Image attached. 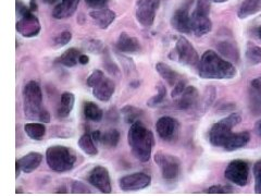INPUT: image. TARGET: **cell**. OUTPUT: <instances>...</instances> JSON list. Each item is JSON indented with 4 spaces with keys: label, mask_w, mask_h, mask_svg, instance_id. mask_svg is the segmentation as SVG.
Instances as JSON below:
<instances>
[{
    "label": "cell",
    "mask_w": 261,
    "mask_h": 196,
    "mask_svg": "<svg viewBox=\"0 0 261 196\" xmlns=\"http://www.w3.org/2000/svg\"><path fill=\"white\" fill-rule=\"evenodd\" d=\"M199 77L210 80H230L238 71L230 61L221 58L216 52L207 51L201 56L198 64Z\"/></svg>",
    "instance_id": "6da1fadb"
},
{
    "label": "cell",
    "mask_w": 261,
    "mask_h": 196,
    "mask_svg": "<svg viewBox=\"0 0 261 196\" xmlns=\"http://www.w3.org/2000/svg\"><path fill=\"white\" fill-rule=\"evenodd\" d=\"M127 142L135 158L142 162H147L150 159L154 144L153 134L141 121H136L130 125L127 133Z\"/></svg>",
    "instance_id": "7a4b0ae2"
},
{
    "label": "cell",
    "mask_w": 261,
    "mask_h": 196,
    "mask_svg": "<svg viewBox=\"0 0 261 196\" xmlns=\"http://www.w3.org/2000/svg\"><path fill=\"white\" fill-rule=\"evenodd\" d=\"M46 161L49 168L56 173H65L75 166L76 155L67 146L55 145L47 149Z\"/></svg>",
    "instance_id": "3957f363"
},
{
    "label": "cell",
    "mask_w": 261,
    "mask_h": 196,
    "mask_svg": "<svg viewBox=\"0 0 261 196\" xmlns=\"http://www.w3.org/2000/svg\"><path fill=\"white\" fill-rule=\"evenodd\" d=\"M23 109L25 117L31 120H38L43 108V93L40 85L35 81H30L23 87Z\"/></svg>",
    "instance_id": "277c9868"
},
{
    "label": "cell",
    "mask_w": 261,
    "mask_h": 196,
    "mask_svg": "<svg viewBox=\"0 0 261 196\" xmlns=\"http://www.w3.org/2000/svg\"><path fill=\"white\" fill-rule=\"evenodd\" d=\"M242 118L239 113H232L221 121L217 122L209 131L210 143L214 146L225 149L226 144L234 134L232 132V129L238 126Z\"/></svg>",
    "instance_id": "5b68a950"
},
{
    "label": "cell",
    "mask_w": 261,
    "mask_h": 196,
    "mask_svg": "<svg viewBox=\"0 0 261 196\" xmlns=\"http://www.w3.org/2000/svg\"><path fill=\"white\" fill-rule=\"evenodd\" d=\"M86 84L93 89V95L100 102H109L116 91L114 82L105 77L103 72L100 70H95L88 77Z\"/></svg>",
    "instance_id": "8992f818"
},
{
    "label": "cell",
    "mask_w": 261,
    "mask_h": 196,
    "mask_svg": "<svg viewBox=\"0 0 261 196\" xmlns=\"http://www.w3.org/2000/svg\"><path fill=\"white\" fill-rule=\"evenodd\" d=\"M210 0H198L195 10L191 14L192 32L196 36H203L212 30V22L209 18Z\"/></svg>",
    "instance_id": "52a82bcc"
},
{
    "label": "cell",
    "mask_w": 261,
    "mask_h": 196,
    "mask_svg": "<svg viewBox=\"0 0 261 196\" xmlns=\"http://www.w3.org/2000/svg\"><path fill=\"white\" fill-rule=\"evenodd\" d=\"M170 58L189 67H198L200 61L196 49L184 36L178 37L175 48L170 54Z\"/></svg>",
    "instance_id": "ba28073f"
},
{
    "label": "cell",
    "mask_w": 261,
    "mask_h": 196,
    "mask_svg": "<svg viewBox=\"0 0 261 196\" xmlns=\"http://www.w3.org/2000/svg\"><path fill=\"white\" fill-rule=\"evenodd\" d=\"M160 6V0H138L136 5V20L145 28H150Z\"/></svg>",
    "instance_id": "9c48e42d"
},
{
    "label": "cell",
    "mask_w": 261,
    "mask_h": 196,
    "mask_svg": "<svg viewBox=\"0 0 261 196\" xmlns=\"http://www.w3.org/2000/svg\"><path fill=\"white\" fill-rule=\"evenodd\" d=\"M224 176L230 182L239 186H245L248 182V176H249L248 163L241 159L231 161L225 169Z\"/></svg>",
    "instance_id": "30bf717a"
},
{
    "label": "cell",
    "mask_w": 261,
    "mask_h": 196,
    "mask_svg": "<svg viewBox=\"0 0 261 196\" xmlns=\"http://www.w3.org/2000/svg\"><path fill=\"white\" fill-rule=\"evenodd\" d=\"M154 162L161 170V175L166 180H174L179 174V160L162 152H157L154 155Z\"/></svg>",
    "instance_id": "8fae6325"
},
{
    "label": "cell",
    "mask_w": 261,
    "mask_h": 196,
    "mask_svg": "<svg viewBox=\"0 0 261 196\" xmlns=\"http://www.w3.org/2000/svg\"><path fill=\"white\" fill-rule=\"evenodd\" d=\"M16 31L18 33L24 37H35L37 36L40 30H42V27H40V22L37 19V16L34 15L29 9L25 13H23L20 15V19L16 22Z\"/></svg>",
    "instance_id": "7c38bea8"
},
{
    "label": "cell",
    "mask_w": 261,
    "mask_h": 196,
    "mask_svg": "<svg viewBox=\"0 0 261 196\" xmlns=\"http://www.w3.org/2000/svg\"><path fill=\"white\" fill-rule=\"evenodd\" d=\"M151 184V177L143 174L136 173L122 177L119 181V186L124 192L141 191L148 187Z\"/></svg>",
    "instance_id": "4fadbf2b"
},
{
    "label": "cell",
    "mask_w": 261,
    "mask_h": 196,
    "mask_svg": "<svg viewBox=\"0 0 261 196\" xmlns=\"http://www.w3.org/2000/svg\"><path fill=\"white\" fill-rule=\"evenodd\" d=\"M87 181L103 194H110L112 191L109 171L102 166L93 168L87 177Z\"/></svg>",
    "instance_id": "5bb4252c"
},
{
    "label": "cell",
    "mask_w": 261,
    "mask_h": 196,
    "mask_svg": "<svg viewBox=\"0 0 261 196\" xmlns=\"http://www.w3.org/2000/svg\"><path fill=\"white\" fill-rule=\"evenodd\" d=\"M156 130L163 141H174L178 135L179 125L177 120L172 117H161L156 124Z\"/></svg>",
    "instance_id": "9a60e30c"
},
{
    "label": "cell",
    "mask_w": 261,
    "mask_h": 196,
    "mask_svg": "<svg viewBox=\"0 0 261 196\" xmlns=\"http://www.w3.org/2000/svg\"><path fill=\"white\" fill-rule=\"evenodd\" d=\"M171 26L176 31L190 34L192 33V24H191V14H190V5H186L177 9L171 18Z\"/></svg>",
    "instance_id": "2e32d148"
},
{
    "label": "cell",
    "mask_w": 261,
    "mask_h": 196,
    "mask_svg": "<svg viewBox=\"0 0 261 196\" xmlns=\"http://www.w3.org/2000/svg\"><path fill=\"white\" fill-rule=\"evenodd\" d=\"M199 100V93L194 86H186L182 94L177 97V108L187 111L193 109L197 105Z\"/></svg>",
    "instance_id": "e0dca14e"
},
{
    "label": "cell",
    "mask_w": 261,
    "mask_h": 196,
    "mask_svg": "<svg viewBox=\"0 0 261 196\" xmlns=\"http://www.w3.org/2000/svg\"><path fill=\"white\" fill-rule=\"evenodd\" d=\"M91 18L96 23V26L101 29L106 30L108 29L112 22L116 20V12L108 9V8H101V9H95L89 13Z\"/></svg>",
    "instance_id": "ac0fdd59"
},
{
    "label": "cell",
    "mask_w": 261,
    "mask_h": 196,
    "mask_svg": "<svg viewBox=\"0 0 261 196\" xmlns=\"http://www.w3.org/2000/svg\"><path fill=\"white\" fill-rule=\"evenodd\" d=\"M117 48L121 53L125 54H135L138 51H141L140 40L137 38L128 35L126 32L121 33L118 42H117Z\"/></svg>",
    "instance_id": "d6986e66"
},
{
    "label": "cell",
    "mask_w": 261,
    "mask_h": 196,
    "mask_svg": "<svg viewBox=\"0 0 261 196\" xmlns=\"http://www.w3.org/2000/svg\"><path fill=\"white\" fill-rule=\"evenodd\" d=\"M16 161L19 162L22 173L31 174L40 166L43 161V155L37 152H31Z\"/></svg>",
    "instance_id": "ffe728a7"
},
{
    "label": "cell",
    "mask_w": 261,
    "mask_h": 196,
    "mask_svg": "<svg viewBox=\"0 0 261 196\" xmlns=\"http://www.w3.org/2000/svg\"><path fill=\"white\" fill-rule=\"evenodd\" d=\"M80 0H62V2L57 5L53 10V16L55 19H67L74 13L77 9Z\"/></svg>",
    "instance_id": "44dd1931"
},
{
    "label": "cell",
    "mask_w": 261,
    "mask_h": 196,
    "mask_svg": "<svg viewBox=\"0 0 261 196\" xmlns=\"http://www.w3.org/2000/svg\"><path fill=\"white\" fill-rule=\"evenodd\" d=\"M75 103V96L70 92H64L61 96L60 104L57 108V117L67 118L73 110Z\"/></svg>",
    "instance_id": "7402d4cb"
},
{
    "label": "cell",
    "mask_w": 261,
    "mask_h": 196,
    "mask_svg": "<svg viewBox=\"0 0 261 196\" xmlns=\"http://www.w3.org/2000/svg\"><path fill=\"white\" fill-rule=\"evenodd\" d=\"M156 70L159 75L167 81V83L171 86H174L177 82L182 80L181 76H179L176 71H174L172 68L169 67L168 64L163 62H158L156 64Z\"/></svg>",
    "instance_id": "603a6c76"
},
{
    "label": "cell",
    "mask_w": 261,
    "mask_h": 196,
    "mask_svg": "<svg viewBox=\"0 0 261 196\" xmlns=\"http://www.w3.org/2000/svg\"><path fill=\"white\" fill-rule=\"evenodd\" d=\"M261 11V0H245L241 5L238 15L240 19H246Z\"/></svg>",
    "instance_id": "cb8c5ba5"
},
{
    "label": "cell",
    "mask_w": 261,
    "mask_h": 196,
    "mask_svg": "<svg viewBox=\"0 0 261 196\" xmlns=\"http://www.w3.org/2000/svg\"><path fill=\"white\" fill-rule=\"evenodd\" d=\"M250 140V135L248 132H240V133H234L233 136L230 138V141L226 144L225 149L228 152H233L236 150H240L242 147L246 146L247 143Z\"/></svg>",
    "instance_id": "d4e9b609"
},
{
    "label": "cell",
    "mask_w": 261,
    "mask_h": 196,
    "mask_svg": "<svg viewBox=\"0 0 261 196\" xmlns=\"http://www.w3.org/2000/svg\"><path fill=\"white\" fill-rule=\"evenodd\" d=\"M81 55H82L81 51H79L77 48H70L59 57L57 62L64 65V67H67V68L75 67L77 63H80L79 60H80Z\"/></svg>",
    "instance_id": "484cf974"
},
{
    "label": "cell",
    "mask_w": 261,
    "mask_h": 196,
    "mask_svg": "<svg viewBox=\"0 0 261 196\" xmlns=\"http://www.w3.org/2000/svg\"><path fill=\"white\" fill-rule=\"evenodd\" d=\"M79 146L82 151L88 155V156H96L98 154L97 144L94 141L92 134L85 133L82 135L79 140Z\"/></svg>",
    "instance_id": "4316f807"
},
{
    "label": "cell",
    "mask_w": 261,
    "mask_h": 196,
    "mask_svg": "<svg viewBox=\"0 0 261 196\" xmlns=\"http://www.w3.org/2000/svg\"><path fill=\"white\" fill-rule=\"evenodd\" d=\"M24 131L30 138L35 141H40L46 134V128L43 122L42 124H37V122L27 124L24 126Z\"/></svg>",
    "instance_id": "83f0119b"
},
{
    "label": "cell",
    "mask_w": 261,
    "mask_h": 196,
    "mask_svg": "<svg viewBox=\"0 0 261 196\" xmlns=\"http://www.w3.org/2000/svg\"><path fill=\"white\" fill-rule=\"evenodd\" d=\"M83 112H84V116L86 119L94 121V122L101 121L102 117H103L102 110L98 107V105H96L93 102H86L84 104Z\"/></svg>",
    "instance_id": "f1b7e54d"
},
{
    "label": "cell",
    "mask_w": 261,
    "mask_h": 196,
    "mask_svg": "<svg viewBox=\"0 0 261 196\" xmlns=\"http://www.w3.org/2000/svg\"><path fill=\"white\" fill-rule=\"evenodd\" d=\"M218 49L219 52L225 57V58L231 59L233 61H239L240 59L239 49L235 47L234 44L230 42H222L218 45Z\"/></svg>",
    "instance_id": "f546056e"
},
{
    "label": "cell",
    "mask_w": 261,
    "mask_h": 196,
    "mask_svg": "<svg viewBox=\"0 0 261 196\" xmlns=\"http://www.w3.org/2000/svg\"><path fill=\"white\" fill-rule=\"evenodd\" d=\"M122 114H123V118L126 124L133 125L134 122L140 121V119L143 116V111L138 109L134 106H125V107L121 110Z\"/></svg>",
    "instance_id": "4dcf8cb0"
},
{
    "label": "cell",
    "mask_w": 261,
    "mask_h": 196,
    "mask_svg": "<svg viewBox=\"0 0 261 196\" xmlns=\"http://www.w3.org/2000/svg\"><path fill=\"white\" fill-rule=\"evenodd\" d=\"M245 56H246L248 63L251 65L261 63V47L252 43H248Z\"/></svg>",
    "instance_id": "1f68e13d"
},
{
    "label": "cell",
    "mask_w": 261,
    "mask_h": 196,
    "mask_svg": "<svg viewBox=\"0 0 261 196\" xmlns=\"http://www.w3.org/2000/svg\"><path fill=\"white\" fill-rule=\"evenodd\" d=\"M120 141V133L119 131L116 129H111L107 132L103 133L101 136V144L108 149H112V147H116Z\"/></svg>",
    "instance_id": "d6a6232c"
},
{
    "label": "cell",
    "mask_w": 261,
    "mask_h": 196,
    "mask_svg": "<svg viewBox=\"0 0 261 196\" xmlns=\"http://www.w3.org/2000/svg\"><path fill=\"white\" fill-rule=\"evenodd\" d=\"M249 109L255 116L261 114V92L252 87V91L249 94Z\"/></svg>",
    "instance_id": "836d02e7"
},
{
    "label": "cell",
    "mask_w": 261,
    "mask_h": 196,
    "mask_svg": "<svg viewBox=\"0 0 261 196\" xmlns=\"http://www.w3.org/2000/svg\"><path fill=\"white\" fill-rule=\"evenodd\" d=\"M157 95L151 97L150 100L147 102V105L149 106V107H157L158 105L162 104L166 100V96H167V88L163 86L162 84H158L157 85Z\"/></svg>",
    "instance_id": "e575fe53"
},
{
    "label": "cell",
    "mask_w": 261,
    "mask_h": 196,
    "mask_svg": "<svg viewBox=\"0 0 261 196\" xmlns=\"http://www.w3.org/2000/svg\"><path fill=\"white\" fill-rule=\"evenodd\" d=\"M71 39H72V33L69 31H64L55 37L53 42L54 47L61 48L65 45H68L71 42Z\"/></svg>",
    "instance_id": "d590c367"
},
{
    "label": "cell",
    "mask_w": 261,
    "mask_h": 196,
    "mask_svg": "<svg viewBox=\"0 0 261 196\" xmlns=\"http://www.w3.org/2000/svg\"><path fill=\"white\" fill-rule=\"evenodd\" d=\"M85 48L88 52L94 53V54H100L105 51V46L98 39H91V40H86L84 44Z\"/></svg>",
    "instance_id": "8d00e7d4"
},
{
    "label": "cell",
    "mask_w": 261,
    "mask_h": 196,
    "mask_svg": "<svg viewBox=\"0 0 261 196\" xmlns=\"http://www.w3.org/2000/svg\"><path fill=\"white\" fill-rule=\"evenodd\" d=\"M254 177H255V191L257 194H261V159L254 165Z\"/></svg>",
    "instance_id": "74e56055"
},
{
    "label": "cell",
    "mask_w": 261,
    "mask_h": 196,
    "mask_svg": "<svg viewBox=\"0 0 261 196\" xmlns=\"http://www.w3.org/2000/svg\"><path fill=\"white\" fill-rule=\"evenodd\" d=\"M206 193L209 194H228V193H233L231 187L224 186V185H214L209 187V189L206 190Z\"/></svg>",
    "instance_id": "f35d334b"
},
{
    "label": "cell",
    "mask_w": 261,
    "mask_h": 196,
    "mask_svg": "<svg viewBox=\"0 0 261 196\" xmlns=\"http://www.w3.org/2000/svg\"><path fill=\"white\" fill-rule=\"evenodd\" d=\"M72 193H74V194H87V193H91L89 192V189L88 187L84 184V183H82V182H80V181H74L72 183Z\"/></svg>",
    "instance_id": "ab89813d"
},
{
    "label": "cell",
    "mask_w": 261,
    "mask_h": 196,
    "mask_svg": "<svg viewBox=\"0 0 261 196\" xmlns=\"http://www.w3.org/2000/svg\"><path fill=\"white\" fill-rule=\"evenodd\" d=\"M108 2L109 0H85V4L92 9H101Z\"/></svg>",
    "instance_id": "60d3db41"
},
{
    "label": "cell",
    "mask_w": 261,
    "mask_h": 196,
    "mask_svg": "<svg viewBox=\"0 0 261 196\" xmlns=\"http://www.w3.org/2000/svg\"><path fill=\"white\" fill-rule=\"evenodd\" d=\"M185 87H186V81H184L183 79L179 81V82H177V83L174 85V88L172 89V97L173 98H177L179 95L182 94V92L184 91L185 89Z\"/></svg>",
    "instance_id": "b9f144b4"
},
{
    "label": "cell",
    "mask_w": 261,
    "mask_h": 196,
    "mask_svg": "<svg viewBox=\"0 0 261 196\" xmlns=\"http://www.w3.org/2000/svg\"><path fill=\"white\" fill-rule=\"evenodd\" d=\"M38 120L40 122H43V124H49V122H50V114H49V112L46 109H43L39 113Z\"/></svg>",
    "instance_id": "7bdbcfd3"
},
{
    "label": "cell",
    "mask_w": 261,
    "mask_h": 196,
    "mask_svg": "<svg viewBox=\"0 0 261 196\" xmlns=\"http://www.w3.org/2000/svg\"><path fill=\"white\" fill-rule=\"evenodd\" d=\"M251 87H254L255 89H257V91L261 92V77L255 79L251 82Z\"/></svg>",
    "instance_id": "ee69618b"
},
{
    "label": "cell",
    "mask_w": 261,
    "mask_h": 196,
    "mask_svg": "<svg viewBox=\"0 0 261 196\" xmlns=\"http://www.w3.org/2000/svg\"><path fill=\"white\" fill-rule=\"evenodd\" d=\"M92 136L94 138V141L97 143H100L101 142V136H102V133L100 132V131H94V132L92 133Z\"/></svg>",
    "instance_id": "f6af8a7d"
},
{
    "label": "cell",
    "mask_w": 261,
    "mask_h": 196,
    "mask_svg": "<svg viewBox=\"0 0 261 196\" xmlns=\"http://www.w3.org/2000/svg\"><path fill=\"white\" fill-rule=\"evenodd\" d=\"M30 9H31V11L32 12H35V11H37V3H36V0H30Z\"/></svg>",
    "instance_id": "bcb514c9"
},
{
    "label": "cell",
    "mask_w": 261,
    "mask_h": 196,
    "mask_svg": "<svg viewBox=\"0 0 261 196\" xmlns=\"http://www.w3.org/2000/svg\"><path fill=\"white\" fill-rule=\"evenodd\" d=\"M79 62H80L81 64H87V63L89 62L88 56H86V55H81V56H80V60H79Z\"/></svg>",
    "instance_id": "7dc6e473"
},
{
    "label": "cell",
    "mask_w": 261,
    "mask_h": 196,
    "mask_svg": "<svg viewBox=\"0 0 261 196\" xmlns=\"http://www.w3.org/2000/svg\"><path fill=\"white\" fill-rule=\"evenodd\" d=\"M255 129H256V131H257V133L259 134V135H261V120H259L257 124H256V126H255Z\"/></svg>",
    "instance_id": "c3c4849f"
},
{
    "label": "cell",
    "mask_w": 261,
    "mask_h": 196,
    "mask_svg": "<svg viewBox=\"0 0 261 196\" xmlns=\"http://www.w3.org/2000/svg\"><path fill=\"white\" fill-rule=\"evenodd\" d=\"M43 2L46 3V4H49V5H53L57 2V0H43Z\"/></svg>",
    "instance_id": "681fc988"
},
{
    "label": "cell",
    "mask_w": 261,
    "mask_h": 196,
    "mask_svg": "<svg viewBox=\"0 0 261 196\" xmlns=\"http://www.w3.org/2000/svg\"><path fill=\"white\" fill-rule=\"evenodd\" d=\"M257 35H258V37L261 39V26L257 29Z\"/></svg>",
    "instance_id": "f907efd6"
},
{
    "label": "cell",
    "mask_w": 261,
    "mask_h": 196,
    "mask_svg": "<svg viewBox=\"0 0 261 196\" xmlns=\"http://www.w3.org/2000/svg\"><path fill=\"white\" fill-rule=\"evenodd\" d=\"M212 2L219 4V3H224V2H226V0H212Z\"/></svg>",
    "instance_id": "816d5d0a"
}]
</instances>
